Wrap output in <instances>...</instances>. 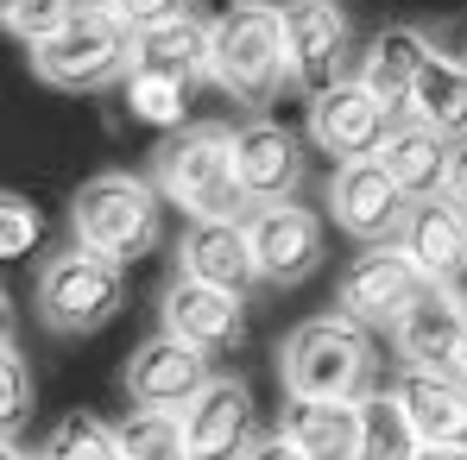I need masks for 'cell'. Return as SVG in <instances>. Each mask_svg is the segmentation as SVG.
Returning a JSON list of instances; mask_svg holds the SVG:
<instances>
[{"label":"cell","mask_w":467,"mask_h":460,"mask_svg":"<svg viewBox=\"0 0 467 460\" xmlns=\"http://www.w3.org/2000/svg\"><path fill=\"white\" fill-rule=\"evenodd\" d=\"M278 384L285 397H367L379 391V334L348 309L304 315L278 341Z\"/></svg>","instance_id":"1"},{"label":"cell","mask_w":467,"mask_h":460,"mask_svg":"<svg viewBox=\"0 0 467 460\" xmlns=\"http://www.w3.org/2000/svg\"><path fill=\"white\" fill-rule=\"evenodd\" d=\"M152 183L190 221H246L253 215V196L240 189V170H234V127L222 120H190V127L164 133L152 152Z\"/></svg>","instance_id":"2"},{"label":"cell","mask_w":467,"mask_h":460,"mask_svg":"<svg viewBox=\"0 0 467 460\" xmlns=\"http://www.w3.org/2000/svg\"><path fill=\"white\" fill-rule=\"evenodd\" d=\"M209 45H215L209 82L228 95L234 107L265 114V107L285 95L291 57H285V19H278V0H228V6L209 19Z\"/></svg>","instance_id":"3"},{"label":"cell","mask_w":467,"mask_h":460,"mask_svg":"<svg viewBox=\"0 0 467 460\" xmlns=\"http://www.w3.org/2000/svg\"><path fill=\"white\" fill-rule=\"evenodd\" d=\"M70 233L120 265H140L164 246V189L140 170H95L70 196Z\"/></svg>","instance_id":"4"},{"label":"cell","mask_w":467,"mask_h":460,"mask_svg":"<svg viewBox=\"0 0 467 460\" xmlns=\"http://www.w3.org/2000/svg\"><path fill=\"white\" fill-rule=\"evenodd\" d=\"M32 309L51 334L82 341V334H101L120 309H127V265L70 240L64 252H45L38 278H32Z\"/></svg>","instance_id":"5"},{"label":"cell","mask_w":467,"mask_h":460,"mask_svg":"<svg viewBox=\"0 0 467 460\" xmlns=\"http://www.w3.org/2000/svg\"><path fill=\"white\" fill-rule=\"evenodd\" d=\"M26 51H32V77L64 95H101L133 77V26L114 19L101 0H88L70 26H57L51 38L26 45Z\"/></svg>","instance_id":"6"},{"label":"cell","mask_w":467,"mask_h":460,"mask_svg":"<svg viewBox=\"0 0 467 460\" xmlns=\"http://www.w3.org/2000/svg\"><path fill=\"white\" fill-rule=\"evenodd\" d=\"M278 19H285L291 88H297L304 101L354 77L360 45H354V19H348L341 0H278Z\"/></svg>","instance_id":"7"},{"label":"cell","mask_w":467,"mask_h":460,"mask_svg":"<svg viewBox=\"0 0 467 460\" xmlns=\"http://www.w3.org/2000/svg\"><path fill=\"white\" fill-rule=\"evenodd\" d=\"M253 233V259H259V284L265 291H297L310 284L328 259V215L310 202H259L246 215Z\"/></svg>","instance_id":"8"},{"label":"cell","mask_w":467,"mask_h":460,"mask_svg":"<svg viewBox=\"0 0 467 460\" xmlns=\"http://www.w3.org/2000/svg\"><path fill=\"white\" fill-rule=\"evenodd\" d=\"M328 221L348 233V240H360V246H386L404 233L410 221V196H404V183L391 177L379 158H354V164H335L328 170Z\"/></svg>","instance_id":"9"},{"label":"cell","mask_w":467,"mask_h":460,"mask_svg":"<svg viewBox=\"0 0 467 460\" xmlns=\"http://www.w3.org/2000/svg\"><path fill=\"white\" fill-rule=\"evenodd\" d=\"M423 291H430V278L417 271V259H410L398 240H386V246H367V252H354V259L341 265V284H335L341 303L335 309H348L354 322H367L373 334H386Z\"/></svg>","instance_id":"10"},{"label":"cell","mask_w":467,"mask_h":460,"mask_svg":"<svg viewBox=\"0 0 467 460\" xmlns=\"http://www.w3.org/2000/svg\"><path fill=\"white\" fill-rule=\"evenodd\" d=\"M391 120H398V114H391L386 101L360 77H348V82H335V88H322V95H310L304 133H310V146L328 158V164H354V158H379Z\"/></svg>","instance_id":"11"},{"label":"cell","mask_w":467,"mask_h":460,"mask_svg":"<svg viewBox=\"0 0 467 460\" xmlns=\"http://www.w3.org/2000/svg\"><path fill=\"white\" fill-rule=\"evenodd\" d=\"M310 133H291L285 120L272 114H246L234 127V170H240V189L259 202H297L304 177H310V152H304Z\"/></svg>","instance_id":"12"},{"label":"cell","mask_w":467,"mask_h":460,"mask_svg":"<svg viewBox=\"0 0 467 460\" xmlns=\"http://www.w3.org/2000/svg\"><path fill=\"white\" fill-rule=\"evenodd\" d=\"M158 328L190 341L196 353L222 360L246 341V297L240 291H222V284H202V278H171L164 284V303H158Z\"/></svg>","instance_id":"13"},{"label":"cell","mask_w":467,"mask_h":460,"mask_svg":"<svg viewBox=\"0 0 467 460\" xmlns=\"http://www.w3.org/2000/svg\"><path fill=\"white\" fill-rule=\"evenodd\" d=\"M183 429H190V455L196 460H240L265 429H259V404L253 384L215 373L190 404H183Z\"/></svg>","instance_id":"14"},{"label":"cell","mask_w":467,"mask_h":460,"mask_svg":"<svg viewBox=\"0 0 467 460\" xmlns=\"http://www.w3.org/2000/svg\"><path fill=\"white\" fill-rule=\"evenodd\" d=\"M120 379H127L133 410H183L215 373H209V353H196L190 341H177V334L158 328V334H146L133 347V360H127Z\"/></svg>","instance_id":"15"},{"label":"cell","mask_w":467,"mask_h":460,"mask_svg":"<svg viewBox=\"0 0 467 460\" xmlns=\"http://www.w3.org/2000/svg\"><path fill=\"white\" fill-rule=\"evenodd\" d=\"M462 334H467V297L449 291V284H430V291L386 328L398 366H455Z\"/></svg>","instance_id":"16"},{"label":"cell","mask_w":467,"mask_h":460,"mask_svg":"<svg viewBox=\"0 0 467 460\" xmlns=\"http://www.w3.org/2000/svg\"><path fill=\"white\" fill-rule=\"evenodd\" d=\"M398 246L417 259V271L430 284H449L467 297V209L455 196H430L410 209V221L398 233Z\"/></svg>","instance_id":"17"},{"label":"cell","mask_w":467,"mask_h":460,"mask_svg":"<svg viewBox=\"0 0 467 460\" xmlns=\"http://www.w3.org/2000/svg\"><path fill=\"white\" fill-rule=\"evenodd\" d=\"M177 271L253 297L259 291V259H253L246 221H190V233L177 240Z\"/></svg>","instance_id":"18"},{"label":"cell","mask_w":467,"mask_h":460,"mask_svg":"<svg viewBox=\"0 0 467 460\" xmlns=\"http://www.w3.org/2000/svg\"><path fill=\"white\" fill-rule=\"evenodd\" d=\"M391 397L423 442H467V379L455 366H398Z\"/></svg>","instance_id":"19"},{"label":"cell","mask_w":467,"mask_h":460,"mask_svg":"<svg viewBox=\"0 0 467 460\" xmlns=\"http://www.w3.org/2000/svg\"><path fill=\"white\" fill-rule=\"evenodd\" d=\"M430 51H436V45H430L423 26H379V32L360 45L354 77L404 120V114H410V95H417V77H423V64H430Z\"/></svg>","instance_id":"20"},{"label":"cell","mask_w":467,"mask_h":460,"mask_svg":"<svg viewBox=\"0 0 467 460\" xmlns=\"http://www.w3.org/2000/svg\"><path fill=\"white\" fill-rule=\"evenodd\" d=\"M379 164L404 183L410 202H430V196H449V170H455V139H442L436 127L423 120H391L386 146H379Z\"/></svg>","instance_id":"21"},{"label":"cell","mask_w":467,"mask_h":460,"mask_svg":"<svg viewBox=\"0 0 467 460\" xmlns=\"http://www.w3.org/2000/svg\"><path fill=\"white\" fill-rule=\"evenodd\" d=\"M209 64H215V45H209V19H196V13H177L164 26L133 32V70H146V77L196 88L209 77Z\"/></svg>","instance_id":"22"},{"label":"cell","mask_w":467,"mask_h":460,"mask_svg":"<svg viewBox=\"0 0 467 460\" xmlns=\"http://www.w3.org/2000/svg\"><path fill=\"white\" fill-rule=\"evenodd\" d=\"M360 404L367 397H291L278 429L310 460H354L360 455V423H367Z\"/></svg>","instance_id":"23"},{"label":"cell","mask_w":467,"mask_h":460,"mask_svg":"<svg viewBox=\"0 0 467 460\" xmlns=\"http://www.w3.org/2000/svg\"><path fill=\"white\" fill-rule=\"evenodd\" d=\"M410 120L436 127L442 139H467V64L449 57V51H430L423 77H417V95H410Z\"/></svg>","instance_id":"24"},{"label":"cell","mask_w":467,"mask_h":460,"mask_svg":"<svg viewBox=\"0 0 467 460\" xmlns=\"http://www.w3.org/2000/svg\"><path fill=\"white\" fill-rule=\"evenodd\" d=\"M360 410H367V423H360V455L354 460H417L423 435L410 429V416H404V404L391 397V384L367 391Z\"/></svg>","instance_id":"25"},{"label":"cell","mask_w":467,"mask_h":460,"mask_svg":"<svg viewBox=\"0 0 467 460\" xmlns=\"http://www.w3.org/2000/svg\"><path fill=\"white\" fill-rule=\"evenodd\" d=\"M38 460H120V429L95 410H70L38 442Z\"/></svg>","instance_id":"26"},{"label":"cell","mask_w":467,"mask_h":460,"mask_svg":"<svg viewBox=\"0 0 467 460\" xmlns=\"http://www.w3.org/2000/svg\"><path fill=\"white\" fill-rule=\"evenodd\" d=\"M120 460H196L183 410H133L120 423Z\"/></svg>","instance_id":"27"},{"label":"cell","mask_w":467,"mask_h":460,"mask_svg":"<svg viewBox=\"0 0 467 460\" xmlns=\"http://www.w3.org/2000/svg\"><path fill=\"white\" fill-rule=\"evenodd\" d=\"M120 107L140 127H158V133L190 127V88L183 82H164V77H146V70H133V77L120 82Z\"/></svg>","instance_id":"28"},{"label":"cell","mask_w":467,"mask_h":460,"mask_svg":"<svg viewBox=\"0 0 467 460\" xmlns=\"http://www.w3.org/2000/svg\"><path fill=\"white\" fill-rule=\"evenodd\" d=\"M88 0H0V13H6V32L19 38V45H38V38H51L57 26H70Z\"/></svg>","instance_id":"29"},{"label":"cell","mask_w":467,"mask_h":460,"mask_svg":"<svg viewBox=\"0 0 467 460\" xmlns=\"http://www.w3.org/2000/svg\"><path fill=\"white\" fill-rule=\"evenodd\" d=\"M45 246V215H38V202H26L19 189H6L0 196V252L6 259H26V252H38Z\"/></svg>","instance_id":"30"},{"label":"cell","mask_w":467,"mask_h":460,"mask_svg":"<svg viewBox=\"0 0 467 460\" xmlns=\"http://www.w3.org/2000/svg\"><path fill=\"white\" fill-rule=\"evenodd\" d=\"M0 373H6V442H19V423H26V410H32V373H26V353H19L13 334H6Z\"/></svg>","instance_id":"31"},{"label":"cell","mask_w":467,"mask_h":460,"mask_svg":"<svg viewBox=\"0 0 467 460\" xmlns=\"http://www.w3.org/2000/svg\"><path fill=\"white\" fill-rule=\"evenodd\" d=\"M114 19H127L133 32H146V26H164V19H177V13H190V0H101Z\"/></svg>","instance_id":"32"},{"label":"cell","mask_w":467,"mask_h":460,"mask_svg":"<svg viewBox=\"0 0 467 460\" xmlns=\"http://www.w3.org/2000/svg\"><path fill=\"white\" fill-rule=\"evenodd\" d=\"M240 460H310V455H304V448H297L285 429H265V435H259V442H253Z\"/></svg>","instance_id":"33"},{"label":"cell","mask_w":467,"mask_h":460,"mask_svg":"<svg viewBox=\"0 0 467 460\" xmlns=\"http://www.w3.org/2000/svg\"><path fill=\"white\" fill-rule=\"evenodd\" d=\"M449 196H455V202L467 209V139L455 146V170H449Z\"/></svg>","instance_id":"34"},{"label":"cell","mask_w":467,"mask_h":460,"mask_svg":"<svg viewBox=\"0 0 467 460\" xmlns=\"http://www.w3.org/2000/svg\"><path fill=\"white\" fill-rule=\"evenodd\" d=\"M417 460H467V442H423Z\"/></svg>","instance_id":"35"},{"label":"cell","mask_w":467,"mask_h":460,"mask_svg":"<svg viewBox=\"0 0 467 460\" xmlns=\"http://www.w3.org/2000/svg\"><path fill=\"white\" fill-rule=\"evenodd\" d=\"M6 460H38V455H26V448H19V442H6Z\"/></svg>","instance_id":"36"},{"label":"cell","mask_w":467,"mask_h":460,"mask_svg":"<svg viewBox=\"0 0 467 460\" xmlns=\"http://www.w3.org/2000/svg\"><path fill=\"white\" fill-rule=\"evenodd\" d=\"M455 373L467 379V334H462V353H455Z\"/></svg>","instance_id":"37"},{"label":"cell","mask_w":467,"mask_h":460,"mask_svg":"<svg viewBox=\"0 0 467 460\" xmlns=\"http://www.w3.org/2000/svg\"><path fill=\"white\" fill-rule=\"evenodd\" d=\"M462 64H467V51H462Z\"/></svg>","instance_id":"38"}]
</instances>
